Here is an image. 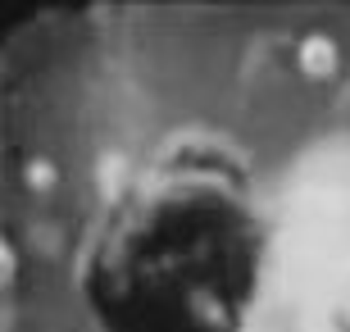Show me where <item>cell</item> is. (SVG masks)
<instances>
[{
  "instance_id": "1",
  "label": "cell",
  "mask_w": 350,
  "mask_h": 332,
  "mask_svg": "<svg viewBox=\"0 0 350 332\" xmlns=\"http://www.w3.org/2000/svg\"><path fill=\"white\" fill-rule=\"evenodd\" d=\"M296 64H300V73L310 77V82H327V77L337 73V51H332V41H327L323 32H314V37L300 41Z\"/></svg>"
}]
</instances>
